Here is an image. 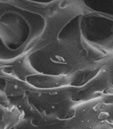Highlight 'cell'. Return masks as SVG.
I'll return each mask as SVG.
<instances>
[{
	"instance_id": "obj_1",
	"label": "cell",
	"mask_w": 113,
	"mask_h": 129,
	"mask_svg": "<svg viewBox=\"0 0 113 129\" xmlns=\"http://www.w3.org/2000/svg\"><path fill=\"white\" fill-rule=\"evenodd\" d=\"M36 14L7 2L0 1V42L9 47L30 40L31 23Z\"/></svg>"
}]
</instances>
